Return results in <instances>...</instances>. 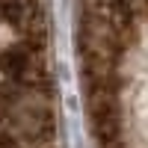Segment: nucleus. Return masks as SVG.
I'll list each match as a JSON object with an SVG mask.
<instances>
[{
    "instance_id": "obj_1",
    "label": "nucleus",
    "mask_w": 148,
    "mask_h": 148,
    "mask_svg": "<svg viewBox=\"0 0 148 148\" xmlns=\"http://www.w3.org/2000/svg\"><path fill=\"white\" fill-rule=\"evenodd\" d=\"M0 21L21 30L27 42L42 45V12L39 0H0Z\"/></svg>"
},
{
    "instance_id": "obj_2",
    "label": "nucleus",
    "mask_w": 148,
    "mask_h": 148,
    "mask_svg": "<svg viewBox=\"0 0 148 148\" xmlns=\"http://www.w3.org/2000/svg\"><path fill=\"white\" fill-rule=\"evenodd\" d=\"M98 3H107L119 12H125L127 18L139 21V18H148V0H98Z\"/></svg>"
}]
</instances>
